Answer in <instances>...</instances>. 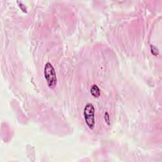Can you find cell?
<instances>
[{"label": "cell", "mask_w": 162, "mask_h": 162, "mask_svg": "<svg viewBox=\"0 0 162 162\" xmlns=\"http://www.w3.org/2000/svg\"><path fill=\"white\" fill-rule=\"evenodd\" d=\"M44 75L48 87L51 90L55 89L57 85V77L55 68L50 62L46 63L44 65Z\"/></svg>", "instance_id": "obj_1"}, {"label": "cell", "mask_w": 162, "mask_h": 162, "mask_svg": "<svg viewBox=\"0 0 162 162\" xmlns=\"http://www.w3.org/2000/svg\"><path fill=\"white\" fill-rule=\"evenodd\" d=\"M84 119L89 129L93 130L95 126V108L91 103H87L84 108Z\"/></svg>", "instance_id": "obj_2"}, {"label": "cell", "mask_w": 162, "mask_h": 162, "mask_svg": "<svg viewBox=\"0 0 162 162\" xmlns=\"http://www.w3.org/2000/svg\"><path fill=\"white\" fill-rule=\"evenodd\" d=\"M91 94L95 98H98L101 96V91L97 85H92L91 88Z\"/></svg>", "instance_id": "obj_3"}, {"label": "cell", "mask_w": 162, "mask_h": 162, "mask_svg": "<svg viewBox=\"0 0 162 162\" xmlns=\"http://www.w3.org/2000/svg\"><path fill=\"white\" fill-rule=\"evenodd\" d=\"M150 48H151V53L154 56H157V55H159V51H158V50L156 46H155L154 45H151Z\"/></svg>", "instance_id": "obj_4"}, {"label": "cell", "mask_w": 162, "mask_h": 162, "mask_svg": "<svg viewBox=\"0 0 162 162\" xmlns=\"http://www.w3.org/2000/svg\"><path fill=\"white\" fill-rule=\"evenodd\" d=\"M104 119L105 122L108 125H110V116H109V114L108 112H105L104 113Z\"/></svg>", "instance_id": "obj_5"}]
</instances>
